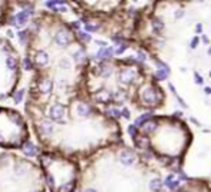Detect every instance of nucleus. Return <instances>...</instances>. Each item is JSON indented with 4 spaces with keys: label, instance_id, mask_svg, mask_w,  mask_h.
<instances>
[{
    "label": "nucleus",
    "instance_id": "6e6552de",
    "mask_svg": "<svg viewBox=\"0 0 211 192\" xmlns=\"http://www.w3.org/2000/svg\"><path fill=\"white\" fill-rule=\"evenodd\" d=\"M34 60H36V63H38L39 66H46L49 62V54L45 50H39L38 53L34 54Z\"/></svg>",
    "mask_w": 211,
    "mask_h": 192
},
{
    "label": "nucleus",
    "instance_id": "b1692460",
    "mask_svg": "<svg viewBox=\"0 0 211 192\" xmlns=\"http://www.w3.org/2000/svg\"><path fill=\"white\" fill-rule=\"evenodd\" d=\"M197 43H198V37L195 36L194 39H193V43H191V47H195V46H197Z\"/></svg>",
    "mask_w": 211,
    "mask_h": 192
},
{
    "label": "nucleus",
    "instance_id": "bb28decb",
    "mask_svg": "<svg viewBox=\"0 0 211 192\" xmlns=\"http://www.w3.org/2000/svg\"><path fill=\"white\" fill-rule=\"evenodd\" d=\"M3 98H4V95L2 93V95H0V99H3Z\"/></svg>",
    "mask_w": 211,
    "mask_h": 192
},
{
    "label": "nucleus",
    "instance_id": "20e7f679",
    "mask_svg": "<svg viewBox=\"0 0 211 192\" xmlns=\"http://www.w3.org/2000/svg\"><path fill=\"white\" fill-rule=\"evenodd\" d=\"M71 42H72V34L68 30H65V29H62V30H59L58 33L55 34V43L58 46L66 47L71 44Z\"/></svg>",
    "mask_w": 211,
    "mask_h": 192
},
{
    "label": "nucleus",
    "instance_id": "9d476101",
    "mask_svg": "<svg viewBox=\"0 0 211 192\" xmlns=\"http://www.w3.org/2000/svg\"><path fill=\"white\" fill-rule=\"evenodd\" d=\"M112 53H113V49H111V47H103V49H101V50L98 52V59H102V60H109L111 57H112Z\"/></svg>",
    "mask_w": 211,
    "mask_h": 192
},
{
    "label": "nucleus",
    "instance_id": "a878e982",
    "mask_svg": "<svg viewBox=\"0 0 211 192\" xmlns=\"http://www.w3.org/2000/svg\"><path fill=\"white\" fill-rule=\"evenodd\" d=\"M50 161H52L50 158H42V162H43L45 165H46V163H50Z\"/></svg>",
    "mask_w": 211,
    "mask_h": 192
},
{
    "label": "nucleus",
    "instance_id": "412c9836",
    "mask_svg": "<svg viewBox=\"0 0 211 192\" xmlns=\"http://www.w3.org/2000/svg\"><path fill=\"white\" fill-rule=\"evenodd\" d=\"M23 95H24V91L16 92V95H14V102H16V103H20L22 99H23Z\"/></svg>",
    "mask_w": 211,
    "mask_h": 192
},
{
    "label": "nucleus",
    "instance_id": "a211bd4d",
    "mask_svg": "<svg viewBox=\"0 0 211 192\" xmlns=\"http://www.w3.org/2000/svg\"><path fill=\"white\" fill-rule=\"evenodd\" d=\"M85 29L88 32H96L99 29V24L98 23H86L85 24Z\"/></svg>",
    "mask_w": 211,
    "mask_h": 192
},
{
    "label": "nucleus",
    "instance_id": "393cba45",
    "mask_svg": "<svg viewBox=\"0 0 211 192\" xmlns=\"http://www.w3.org/2000/svg\"><path fill=\"white\" fill-rule=\"evenodd\" d=\"M122 115H124V116H125L126 119H129V112L126 111V109H124V111H122Z\"/></svg>",
    "mask_w": 211,
    "mask_h": 192
},
{
    "label": "nucleus",
    "instance_id": "f03ea898",
    "mask_svg": "<svg viewBox=\"0 0 211 192\" xmlns=\"http://www.w3.org/2000/svg\"><path fill=\"white\" fill-rule=\"evenodd\" d=\"M105 178L111 179V192H162L161 169L145 159L138 151L124 143L105 158Z\"/></svg>",
    "mask_w": 211,
    "mask_h": 192
},
{
    "label": "nucleus",
    "instance_id": "9b49d317",
    "mask_svg": "<svg viewBox=\"0 0 211 192\" xmlns=\"http://www.w3.org/2000/svg\"><path fill=\"white\" fill-rule=\"evenodd\" d=\"M40 132L43 135H50L53 132V125H52L50 121H43L40 123Z\"/></svg>",
    "mask_w": 211,
    "mask_h": 192
},
{
    "label": "nucleus",
    "instance_id": "ddd939ff",
    "mask_svg": "<svg viewBox=\"0 0 211 192\" xmlns=\"http://www.w3.org/2000/svg\"><path fill=\"white\" fill-rule=\"evenodd\" d=\"M39 89H40L42 93H50L52 91V82L49 79H43V80L39 83Z\"/></svg>",
    "mask_w": 211,
    "mask_h": 192
},
{
    "label": "nucleus",
    "instance_id": "39448f33",
    "mask_svg": "<svg viewBox=\"0 0 211 192\" xmlns=\"http://www.w3.org/2000/svg\"><path fill=\"white\" fill-rule=\"evenodd\" d=\"M29 16H30V13L26 10H22L19 12L17 14H14L13 19H12V23L14 24L16 27H22L24 26V24L27 23V20H29Z\"/></svg>",
    "mask_w": 211,
    "mask_h": 192
},
{
    "label": "nucleus",
    "instance_id": "5701e85b",
    "mask_svg": "<svg viewBox=\"0 0 211 192\" xmlns=\"http://www.w3.org/2000/svg\"><path fill=\"white\" fill-rule=\"evenodd\" d=\"M46 182L49 184V186H50V188H53V186H55V182H53L52 175H46Z\"/></svg>",
    "mask_w": 211,
    "mask_h": 192
},
{
    "label": "nucleus",
    "instance_id": "0eeeda50",
    "mask_svg": "<svg viewBox=\"0 0 211 192\" xmlns=\"http://www.w3.org/2000/svg\"><path fill=\"white\" fill-rule=\"evenodd\" d=\"M76 113H78L81 118H89V116L92 115V108H91L88 103H85V102H79V103L76 105Z\"/></svg>",
    "mask_w": 211,
    "mask_h": 192
},
{
    "label": "nucleus",
    "instance_id": "7ed1b4c3",
    "mask_svg": "<svg viewBox=\"0 0 211 192\" xmlns=\"http://www.w3.org/2000/svg\"><path fill=\"white\" fill-rule=\"evenodd\" d=\"M170 192H211V179L190 178Z\"/></svg>",
    "mask_w": 211,
    "mask_h": 192
},
{
    "label": "nucleus",
    "instance_id": "dca6fc26",
    "mask_svg": "<svg viewBox=\"0 0 211 192\" xmlns=\"http://www.w3.org/2000/svg\"><path fill=\"white\" fill-rule=\"evenodd\" d=\"M46 7H49V9H52V10H58L59 6H62V4H65L63 2H46Z\"/></svg>",
    "mask_w": 211,
    "mask_h": 192
},
{
    "label": "nucleus",
    "instance_id": "f257e3e1",
    "mask_svg": "<svg viewBox=\"0 0 211 192\" xmlns=\"http://www.w3.org/2000/svg\"><path fill=\"white\" fill-rule=\"evenodd\" d=\"M134 149L158 169L180 172L194 135L187 122L174 115H154L138 119L129 126Z\"/></svg>",
    "mask_w": 211,
    "mask_h": 192
},
{
    "label": "nucleus",
    "instance_id": "c85d7f7f",
    "mask_svg": "<svg viewBox=\"0 0 211 192\" xmlns=\"http://www.w3.org/2000/svg\"><path fill=\"white\" fill-rule=\"evenodd\" d=\"M210 75H211V73H210Z\"/></svg>",
    "mask_w": 211,
    "mask_h": 192
},
{
    "label": "nucleus",
    "instance_id": "cd10ccee",
    "mask_svg": "<svg viewBox=\"0 0 211 192\" xmlns=\"http://www.w3.org/2000/svg\"><path fill=\"white\" fill-rule=\"evenodd\" d=\"M208 53H210V54H211V47H210V50H208Z\"/></svg>",
    "mask_w": 211,
    "mask_h": 192
},
{
    "label": "nucleus",
    "instance_id": "6ab92c4d",
    "mask_svg": "<svg viewBox=\"0 0 211 192\" xmlns=\"http://www.w3.org/2000/svg\"><path fill=\"white\" fill-rule=\"evenodd\" d=\"M22 66H23L24 70H30V69H32V62H30V59H29V57H24L23 62H22Z\"/></svg>",
    "mask_w": 211,
    "mask_h": 192
},
{
    "label": "nucleus",
    "instance_id": "4468645a",
    "mask_svg": "<svg viewBox=\"0 0 211 192\" xmlns=\"http://www.w3.org/2000/svg\"><path fill=\"white\" fill-rule=\"evenodd\" d=\"M58 65H59V68L61 69H71V60H69L68 57H62V59H59Z\"/></svg>",
    "mask_w": 211,
    "mask_h": 192
},
{
    "label": "nucleus",
    "instance_id": "f3484780",
    "mask_svg": "<svg viewBox=\"0 0 211 192\" xmlns=\"http://www.w3.org/2000/svg\"><path fill=\"white\" fill-rule=\"evenodd\" d=\"M6 65H7V69H10V70H13L14 68H16V59L14 57H7L6 59Z\"/></svg>",
    "mask_w": 211,
    "mask_h": 192
},
{
    "label": "nucleus",
    "instance_id": "4be33fe9",
    "mask_svg": "<svg viewBox=\"0 0 211 192\" xmlns=\"http://www.w3.org/2000/svg\"><path fill=\"white\" fill-rule=\"evenodd\" d=\"M19 37H20V43H22V44L26 43V40H27V34H26V32H20V33H19Z\"/></svg>",
    "mask_w": 211,
    "mask_h": 192
},
{
    "label": "nucleus",
    "instance_id": "423d86ee",
    "mask_svg": "<svg viewBox=\"0 0 211 192\" xmlns=\"http://www.w3.org/2000/svg\"><path fill=\"white\" fill-rule=\"evenodd\" d=\"M49 115L53 121H63V116H65V108L62 105H53L49 111Z\"/></svg>",
    "mask_w": 211,
    "mask_h": 192
},
{
    "label": "nucleus",
    "instance_id": "aec40b11",
    "mask_svg": "<svg viewBox=\"0 0 211 192\" xmlns=\"http://www.w3.org/2000/svg\"><path fill=\"white\" fill-rule=\"evenodd\" d=\"M78 36H79V39H81V40H85V42L91 40V36H89L88 33H85V32H82V30H79Z\"/></svg>",
    "mask_w": 211,
    "mask_h": 192
},
{
    "label": "nucleus",
    "instance_id": "f8f14e48",
    "mask_svg": "<svg viewBox=\"0 0 211 192\" xmlns=\"http://www.w3.org/2000/svg\"><path fill=\"white\" fill-rule=\"evenodd\" d=\"M72 56H73V59H75L76 63H83V62L86 60V53H85L83 49H78V50H75Z\"/></svg>",
    "mask_w": 211,
    "mask_h": 192
},
{
    "label": "nucleus",
    "instance_id": "2eb2a0df",
    "mask_svg": "<svg viewBox=\"0 0 211 192\" xmlns=\"http://www.w3.org/2000/svg\"><path fill=\"white\" fill-rule=\"evenodd\" d=\"M73 186H75L73 182H66V184H63V185L59 188V192H72L73 191Z\"/></svg>",
    "mask_w": 211,
    "mask_h": 192
},
{
    "label": "nucleus",
    "instance_id": "1a4fd4ad",
    "mask_svg": "<svg viewBox=\"0 0 211 192\" xmlns=\"http://www.w3.org/2000/svg\"><path fill=\"white\" fill-rule=\"evenodd\" d=\"M22 149H23V152H24V155H26V156H34V155H36V152H38V148H36L32 142H26Z\"/></svg>",
    "mask_w": 211,
    "mask_h": 192
}]
</instances>
